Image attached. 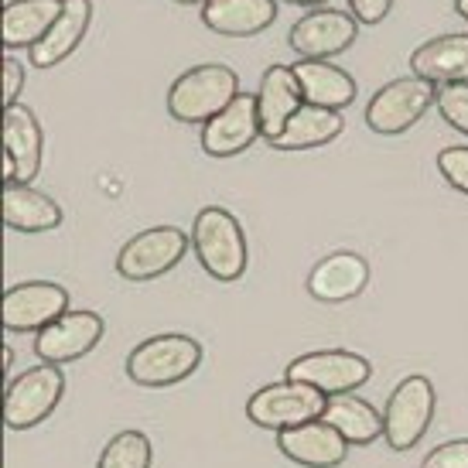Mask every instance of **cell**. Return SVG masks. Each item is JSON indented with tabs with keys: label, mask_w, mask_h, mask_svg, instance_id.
I'll return each instance as SVG.
<instances>
[{
	"label": "cell",
	"mask_w": 468,
	"mask_h": 468,
	"mask_svg": "<svg viewBox=\"0 0 468 468\" xmlns=\"http://www.w3.org/2000/svg\"><path fill=\"white\" fill-rule=\"evenodd\" d=\"M192 247H196L202 271L222 281V284L239 281L247 273V233H243V226L229 208L206 206L198 212L196 222H192Z\"/></svg>",
	"instance_id": "obj_1"
},
{
	"label": "cell",
	"mask_w": 468,
	"mask_h": 468,
	"mask_svg": "<svg viewBox=\"0 0 468 468\" xmlns=\"http://www.w3.org/2000/svg\"><path fill=\"white\" fill-rule=\"evenodd\" d=\"M202 366V346L192 335L165 332V335L144 338L141 346L127 356V377L137 387L165 390L196 373Z\"/></svg>",
	"instance_id": "obj_2"
},
{
	"label": "cell",
	"mask_w": 468,
	"mask_h": 468,
	"mask_svg": "<svg viewBox=\"0 0 468 468\" xmlns=\"http://www.w3.org/2000/svg\"><path fill=\"white\" fill-rule=\"evenodd\" d=\"M239 96V76L229 66H196L168 90V113L182 123H208Z\"/></svg>",
	"instance_id": "obj_3"
},
{
	"label": "cell",
	"mask_w": 468,
	"mask_h": 468,
	"mask_svg": "<svg viewBox=\"0 0 468 468\" xmlns=\"http://www.w3.org/2000/svg\"><path fill=\"white\" fill-rule=\"evenodd\" d=\"M325 407L328 397L322 390H314L308 383H298V379H284V383H271V387H261L253 393L247 400V417L257 428L281 434L287 428L322 420Z\"/></svg>",
	"instance_id": "obj_4"
},
{
	"label": "cell",
	"mask_w": 468,
	"mask_h": 468,
	"mask_svg": "<svg viewBox=\"0 0 468 468\" xmlns=\"http://www.w3.org/2000/svg\"><path fill=\"white\" fill-rule=\"evenodd\" d=\"M434 407H438V393L428 377H407L393 387L387 410H383V424H387L383 438L393 452H410L428 434Z\"/></svg>",
	"instance_id": "obj_5"
},
{
	"label": "cell",
	"mask_w": 468,
	"mask_h": 468,
	"mask_svg": "<svg viewBox=\"0 0 468 468\" xmlns=\"http://www.w3.org/2000/svg\"><path fill=\"white\" fill-rule=\"evenodd\" d=\"M188 253V233L178 226H154L131 236L117 253V273L123 281H154L175 271Z\"/></svg>",
	"instance_id": "obj_6"
},
{
	"label": "cell",
	"mask_w": 468,
	"mask_h": 468,
	"mask_svg": "<svg viewBox=\"0 0 468 468\" xmlns=\"http://www.w3.org/2000/svg\"><path fill=\"white\" fill-rule=\"evenodd\" d=\"M438 100V90L417 76L407 79H393L383 90L369 100L366 106V123L373 133H383V137H397V133L410 131L417 120L428 113Z\"/></svg>",
	"instance_id": "obj_7"
},
{
	"label": "cell",
	"mask_w": 468,
	"mask_h": 468,
	"mask_svg": "<svg viewBox=\"0 0 468 468\" xmlns=\"http://www.w3.org/2000/svg\"><path fill=\"white\" fill-rule=\"evenodd\" d=\"M66 393V377L52 363H41L7 383L4 397V420L11 431H27L52 414Z\"/></svg>",
	"instance_id": "obj_8"
},
{
	"label": "cell",
	"mask_w": 468,
	"mask_h": 468,
	"mask_svg": "<svg viewBox=\"0 0 468 468\" xmlns=\"http://www.w3.org/2000/svg\"><path fill=\"white\" fill-rule=\"evenodd\" d=\"M69 312V291L55 281H27L4 291V328L7 332H35L48 328Z\"/></svg>",
	"instance_id": "obj_9"
},
{
	"label": "cell",
	"mask_w": 468,
	"mask_h": 468,
	"mask_svg": "<svg viewBox=\"0 0 468 468\" xmlns=\"http://www.w3.org/2000/svg\"><path fill=\"white\" fill-rule=\"evenodd\" d=\"M287 379L308 383L325 397H338V393H352L369 379V359L349 349L308 352V356H301L287 366Z\"/></svg>",
	"instance_id": "obj_10"
},
{
	"label": "cell",
	"mask_w": 468,
	"mask_h": 468,
	"mask_svg": "<svg viewBox=\"0 0 468 468\" xmlns=\"http://www.w3.org/2000/svg\"><path fill=\"white\" fill-rule=\"evenodd\" d=\"M356 38H359L356 14L335 11V7H318V11L304 14L298 25L291 27V48L301 58H314V62L342 55Z\"/></svg>",
	"instance_id": "obj_11"
},
{
	"label": "cell",
	"mask_w": 468,
	"mask_h": 468,
	"mask_svg": "<svg viewBox=\"0 0 468 468\" xmlns=\"http://www.w3.org/2000/svg\"><path fill=\"white\" fill-rule=\"evenodd\" d=\"M103 332L106 325L96 312H66L58 322H52L35 335V356L52 366L76 363L100 346Z\"/></svg>",
	"instance_id": "obj_12"
},
{
	"label": "cell",
	"mask_w": 468,
	"mask_h": 468,
	"mask_svg": "<svg viewBox=\"0 0 468 468\" xmlns=\"http://www.w3.org/2000/svg\"><path fill=\"white\" fill-rule=\"evenodd\" d=\"M263 133L257 96L239 92L233 103L202 127V151L212 157H236Z\"/></svg>",
	"instance_id": "obj_13"
},
{
	"label": "cell",
	"mask_w": 468,
	"mask_h": 468,
	"mask_svg": "<svg viewBox=\"0 0 468 468\" xmlns=\"http://www.w3.org/2000/svg\"><path fill=\"white\" fill-rule=\"evenodd\" d=\"M41 123L27 106H7L4 110V185L25 182L41 168Z\"/></svg>",
	"instance_id": "obj_14"
},
{
	"label": "cell",
	"mask_w": 468,
	"mask_h": 468,
	"mask_svg": "<svg viewBox=\"0 0 468 468\" xmlns=\"http://www.w3.org/2000/svg\"><path fill=\"white\" fill-rule=\"evenodd\" d=\"M366 284H369V263L352 250L328 253L308 273V294L322 304H346V301L359 298Z\"/></svg>",
	"instance_id": "obj_15"
},
{
	"label": "cell",
	"mask_w": 468,
	"mask_h": 468,
	"mask_svg": "<svg viewBox=\"0 0 468 468\" xmlns=\"http://www.w3.org/2000/svg\"><path fill=\"white\" fill-rule=\"evenodd\" d=\"M281 455L301 468H338L349 455V441L328 420H312L277 434Z\"/></svg>",
	"instance_id": "obj_16"
},
{
	"label": "cell",
	"mask_w": 468,
	"mask_h": 468,
	"mask_svg": "<svg viewBox=\"0 0 468 468\" xmlns=\"http://www.w3.org/2000/svg\"><path fill=\"white\" fill-rule=\"evenodd\" d=\"M257 106H261V123L267 144H273L284 127L291 123V117L304 106L301 96V82L294 76L291 66H271L261 79V92H257Z\"/></svg>",
	"instance_id": "obj_17"
},
{
	"label": "cell",
	"mask_w": 468,
	"mask_h": 468,
	"mask_svg": "<svg viewBox=\"0 0 468 468\" xmlns=\"http://www.w3.org/2000/svg\"><path fill=\"white\" fill-rule=\"evenodd\" d=\"M277 21V0H208L202 7V25L226 38L261 35Z\"/></svg>",
	"instance_id": "obj_18"
},
{
	"label": "cell",
	"mask_w": 468,
	"mask_h": 468,
	"mask_svg": "<svg viewBox=\"0 0 468 468\" xmlns=\"http://www.w3.org/2000/svg\"><path fill=\"white\" fill-rule=\"evenodd\" d=\"M92 21V0H66V7L58 14V21L52 25V31L27 52L35 69H52L58 62H66L69 55L76 52Z\"/></svg>",
	"instance_id": "obj_19"
},
{
	"label": "cell",
	"mask_w": 468,
	"mask_h": 468,
	"mask_svg": "<svg viewBox=\"0 0 468 468\" xmlns=\"http://www.w3.org/2000/svg\"><path fill=\"white\" fill-rule=\"evenodd\" d=\"M410 72L431 86L468 82V35H441L410 55Z\"/></svg>",
	"instance_id": "obj_20"
},
{
	"label": "cell",
	"mask_w": 468,
	"mask_h": 468,
	"mask_svg": "<svg viewBox=\"0 0 468 468\" xmlns=\"http://www.w3.org/2000/svg\"><path fill=\"white\" fill-rule=\"evenodd\" d=\"M62 7H66V0H11L4 7V48L31 52L52 31Z\"/></svg>",
	"instance_id": "obj_21"
},
{
	"label": "cell",
	"mask_w": 468,
	"mask_h": 468,
	"mask_svg": "<svg viewBox=\"0 0 468 468\" xmlns=\"http://www.w3.org/2000/svg\"><path fill=\"white\" fill-rule=\"evenodd\" d=\"M291 69H294V76L301 82L304 103L342 113L356 100V79L346 69L332 66V62H314V58H298Z\"/></svg>",
	"instance_id": "obj_22"
},
{
	"label": "cell",
	"mask_w": 468,
	"mask_h": 468,
	"mask_svg": "<svg viewBox=\"0 0 468 468\" xmlns=\"http://www.w3.org/2000/svg\"><path fill=\"white\" fill-rule=\"evenodd\" d=\"M4 222L17 233H48L62 226V208L38 188L11 182L4 185Z\"/></svg>",
	"instance_id": "obj_23"
},
{
	"label": "cell",
	"mask_w": 468,
	"mask_h": 468,
	"mask_svg": "<svg viewBox=\"0 0 468 468\" xmlns=\"http://www.w3.org/2000/svg\"><path fill=\"white\" fill-rule=\"evenodd\" d=\"M332 428L346 438L349 444H373L377 438H383V414H379L373 403H366L363 397L356 393H338V397H328L325 417Z\"/></svg>",
	"instance_id": "obj_24"
},
{
	"label": "cell",
	"mask_w": 468,
	"mask_h": 468,
	"mask_svg": "<svg viewBox=\"0 0 468 468\" xmlns=\"http://www.w3.org/2000/svg\"><path fill=\"white\" fill-rule=\"evenodd\" d=\"M342 127H346V120H342L338 110L304 103L271 147H277V151H308V147H322V144L335 141L338 133H342Z\"/></svg>",
	"instance_id": "obj_25"
},
{
	"label": "cell",
	"mask_w": 468,
	"mask_h": 468,
	"mask_svg": "<svg viewBox=\"0 0 468 468\" xmlns=\"http://www.w3.org/2000/svg\"><path fill=\"white\" fill-rule=\"evenodd\" d=\"M96 468H151V441L144 431H120L110 438Z\"/></svg>",
	"instance_id": "obj_26"
},
{
	"label": "cell",
	"mask_w": 468,
	"mask_h": 468,
	"mask_svg": "<svg viewBox=\"0 0 468 468\" xmlns=\"http://www.w3.org/2000/svg\"><path fill=\"white\" fill-rule=\"evenodd\" d=\"M434 103H438V113L444 117V123L468 137V82L438 86V100Z\"/></svg>",
	"instance_id": "obj_27"
},
{
	"label": "cell",
	"mask_w": 468,
	"mask_h": 468,
	"mask_svg": "<svg viewBox=\"0 0 468 468\" xmlns=\"http://www.w3.org/2000/svg\"><path fill=\"white\" fill-rule=\"evenodd\" d=\"M438 171L444 175V182L465 192L468 196V147L465 144H455V147H444L438 154Z\"/></svg>",
	"instance_id": "obj_28"
},
{
	"label": "cell",
	"mask_w": 468,
	"mask_h": 468,
	"mask_svg": "<svg viewBox=\"0 0 468 468\" xmlns=\"http://www.w3.org/2000/svg\"><path fill=\"white\" fill-rule=\"evenodd\" d=\"M420 468H468V438L438 444Z\"/></svg>",
	"instance_id": "obj_29"
},
{
	"label": "cell",
	"mask_w": 468,
	"mask_h": 468,
	"mask_svg": "<svg viewBox=\"0 0 468 468\" xmlns=\"http://www.w3.org/2000/svg\"><path fill=\"white\" fill-rule=\"evenodd\" d=\"M25 86V69L11 52L4 55V106H17V92Z\"/></svg>",
	"instance_id": "obj_30"
},
{
	"label": "cell",
	"mask_w": 468,
	"mask_h": 468,
	"mask_svg": "<svg viewBox=\"0 0 468 468\" xmlns=\"http://www.w3.org/2000/svg\"><path fill=\"white\" fill-rule=\"evenodd\" d=\"M349 7L359 25H379L390 14L393 0H349Z\"/></svg>",
	"instance_id": "obj_31"
},
{
	"label": "cell",
	"mask_w": 468,
	"mask_h": 468,
	"mask_svg": "<svg viewBox=\"0 0 468 468\" xmlns=\"http://www.w3.org/2000/svg\"><path fill=\"white\" fill-rule=\"evenodd\" d=\"M455 11L468 21V0H455Z\"/></svg>",
	"instance_id": "obj_32"
},
{
	"label": "cell",
	"mask_w": 468,
	"mask_h": 468,
	"mask_svg": "<svg viewBox=\"0 0 468 468\" xmlns=\"http://www.w3.org/2000/svg\"><path fill=\"white\" fill-rule=\"evenodd\" d=\"M11 366H14V352L4 349V369H11Z\"/></svg>",
	"instance_id": "obj_33"
},
{
	"label": "cell",
	"mask_w": 468,
	"mask_h": 468,
	"mask_svg": "<svg viewBox=\"0 0 468 468\" xmlns=\"http://www.w3.org/2000/svg\"><path fill=\"white\" fill-rule=\"evenodd\" d=\"M284 4H325V0H284Z\"/></svg>",
	"instance_id": "obj_34"
},
{
	"label": "cell",
	"mask_w": 468,
	"mask_h": 468,
	"mask_svg": "<svg viewBox=\"0 0 468 468\" xmlns=\"http://www.w3.org/2000/svg\"><path fill=\"white\" fill-rule=\"evenodd\" d=\"M175 4H202V7H206L208 0H175Z\"/></svg>",
	"instance_id": "obj_35"
}]
</instances>
